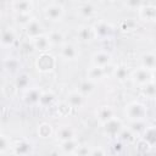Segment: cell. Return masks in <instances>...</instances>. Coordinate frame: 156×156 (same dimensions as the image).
Here are the masks:
<instances>
[{
  "mask_svg": "<svg viewBox=\"0 0 156 156\" xmlns=\"http://www.w3.org/2000/svg\"><path fill=\"white\" fill-rule=\"evenodd\" d=\"M124 115L130 122H140L146 118L147 107L140 101H130L124 107Z\"/></svg>",
  "mask_w": 156,
  "mask_h": 156,
  "instance_id": "6da1fadb",
  "label": "cell"
},
{
  "mask_svg": "<svg viewBox=\"0 0 156 156\" xmlns=\"http://www.w3.org/2000/svg\"><path fill=\"white\" fill-rule=\"evenodd\" d=\"M44 16L51 22H60L65 16V7L61 2L50 1L43 9Z\"/></svg>",
  "mask_w": 156,
  "mask_h": 156,
  "instance_id": "7a4b0ae2",
  "label": "cell"
},
{
  "mask_svg": "<svg viewBox=\"0 0 156 156\" xmlns=\"http://www.w3.org/2000/svg\"><path fill=\"white\" fill-rule=\"evenodd\" d=\"M56 66V58L50 52H41L35 60V67L41 73L51 72Z\"/></svg>",
  "mask_w": 156,
  "mask_h": 156,
  "instance_id": "3957f363",
  "label": "cell"
},
{
  "mask_svg": "<svg viewBox=\"0 0 156 156\" xmlns=\"http://www.w3.org/2000/svg\"><path fill=\"white\" fill-rule=\"evenodd\" d=\"M130 79L133 80L134 84H136L141 88V87L146 85L147 83L152 82V72L140 66L130 72Z\"/></svg>",
  "mask_w": 156,
  "mask_h": 156,
  "instance_id": "277c9868",
  "label": "cell"
},
{
  "mask_svg": "<svg viewBox=\"0 0 156 156\" xmlns=\"http://www.w3.org/2000/svg\"><path fill=\"white\" fill-rule=\"evenodd\" d=\"M124 129V126L122 123V121L118 117H113L110 121L105 122L102 124V130L107 136L115 138V136H119V134L122 133V130Z\"/></svg>",
  "mask_w": 156,
  "mask_h": 156,
  "instance_id": "5b68a950",
  "label": "cell"
},
{
  "mask_svg": "<svg viewBox=\"0 0 156 156\" xmlns=\"http://www.w3.org/2000/svg\"><path fill=\"white\" fill-rule=\"evenodd\" d=\"M23 29H24V33H26V35L29 40H33V39H35L40 35L46 34L43 23L37 18H33Z\"/></svg>",
  "mask_w": 156,
  "mask_h": 156,
  "instance_id": "8992f818",
  "label": "cell"
},
{
  "mask_svg": "<svg viewBox=\"0 0 156 156\" xmlns=\"http://www.w3.org/2000/svg\"><path fill=\"white\" fill-rule=\"evenodd\" d=\"M77 13L83 18H91L98 13V5L93 1H83L79 2L77 6Z\"/></svg>",
  "mask_w": 156,
  "mask_h": 156,
  "instance_id": "52a82bcc",
  "label": "cell"
},
{
  "mask_svg": "<svg viewBox=\"0 0 156 156\" xmlns=\"http://www.w3.org/2000/svg\"><path fill=\"white\" fill-rule=\"evenodd\" d=\"M60 56L65 61H76L79 57V49L76 44L65 43L60 46Z\"/></svg>",
  "mask_w": 156,
  "mask_h": 156,
  "instance_id": "ba28073f",
  "label": "cell"
},
{
  "mask_svg": "<svg viewBox=\"0 0 156 156\" xmlns=\"http://www.w3.org/2000/svg\"><path fill=\"white\" fill-rule=\"evenodd\" d=\"M93 28H94V32H95V35L96 38H100V39H106L108 37L112 35L113 33V26L106 21H98L93 24Z\"/></svg>",
  "mask_w": 156,
  "mask_h": 156,
  "instance_id": "9c48e42d",
  "label": "cell"
},
{
  "mask_svg": "<svg viewBox=\"0 0 156 156\" xmlns=\"http://www.w3.org/2000/svg\"><path fill=\"white\" fill-rule=\"evenodd\" d=\"M111 60H112V56L110 52L104 51V50H99L91 55V66L106 68L111 63Z\"/></svg>",
  "mask_w": 156,
  "mask_h": 156,
  "instance_id": "30bf717a",
  "label": "cell"
},
{
  "mask_svg": "<svg viewBox=\"0 0 156 156\" xmlns=\"http://www.w3.org/2000/svg\"><path fill=\"white\" fill-rule=\"evenodd\" d=\"M44 90H41L39 87H30L23 93V100L27 105H39L40 96Z\"/></svg>",
  "mask_w": 156,
  "mask_h": 156,
  "instance_id": "8fae6325",
  "label": "cell"
},
{
  "mask_svg": "<svg viewBox=\"0 0 156 156\" xmlns=\"http://www.w3.org/2000/svg\"><path fill=\"white\" fill-rule=\"evenodd\" d=\"M76 35H77V39H78L79 41H82V43L91 41V40H94V39L96 38L93 26H89V24L79 26V27L77 28Z\"/></svg>",
  "mask_w": 156,
  "mask_h": 156,
  "instance_id": "7c38bea8",
  "label": "cell"
},
{
  "mask_svg": "<svg viewBox=\"0 0 156 156\" xmlns=\"http://www.w3.org/2000/svg\"><path fill=\"white\" fill-rule=\"evenodd\" d=\"M17 41V32L12 27H5L1 30V45L4 48H11Z\"/></svg>",
  "mask_w": 156,
  "mask_h": 156,
  "instance_id": "4fadbf2b",
  "label": "cell"
},
{
  "mask_svg": "<svg viewBox=\"0 0 156 156\" xmlns=\"http://www.w3.org/2000/svg\"><path fill=\"white\" fill-rule=\"evenodd\" d=\"M95 116H96L98 121H99L101 124H104L105 122H107V121H110L111 118L116 117L115 110H113V107L110 106V105H101V106H99V107L96 108V111H95Z\"/></svg>",
  "mask_w": 156,
  "mask_h": 156,
  "instance_id": "5bb4252c",
  "label": "cell"
},
{
  "mask_svg": "<svg viewBox=\"0 0 156 156\" xmlns=\"http://www.w3.org/2000/svg\"><path fill=\"white\" fill-rule=\"evenodd\" d=\"M12 149L16 156H29L33 151V145L30 141L26 139H21L13 144Z\"/></svg>",
  "mask_w": 156,
  "mask_h": 156,
  "instance_id": "9a60e30c",
  "label": "cell"
},
{
  "mask_svg": "<svg viewBox=\"0 0 156 156\" xmlns=\"http://www.w3.org/2000/svg\"><path fill=\"white\" fill-rule=\"evenodd\" d=\"M85 102V96H83L78 90L69 91L66 96V104L71 108H79L84 105Z\"/></svg>",
  "mask_w": 156,
  "mask_h": 156,
  "instance_id": "2e32d148",
  "label": "cell"
},
{
  "mask_svg": "<svg viewBox=\"0 0 156 156\" xmlns=\"http://www.w3.org/2000/svg\"><path fill=\"white\" fill-rule=\"evenodd\" d=\"M10 6L15 13H30L34 7V2L30 0H16L12 1Z\"/></svg>",
  "mask_w": 156,
  "mask_h": 156,
  "instance_id": "e0dca14e",
  "label": "cell"
},
{
  "mask_svg": "<svg viewBox=\"0 0 156 156\" xmlns=\"http://www.w3.org/2000/svg\"><path fill=\"white\" fill-rule=\"evenodd\" d=\"M143 143L149 147H156V126H147L141 133Z\"/></svg>",
  "mask_w": 156,
  "mask_h": 156,
  "instance_id": "ac0fdd59",
  "label": "cell"
},
{
  "mask_svg": "<svg viewBox=\"0 0 156 156\" xmlns=\"http://www.w3.org/2000/svg\"><path fill=\"white\" fill-rule=\"evenodd\" d=\"M139 16L144 21L156 22V4H144L139 10Z\"/></svg>",
  "mask_w": 156,
  "mask_h": 156,
  "instance_id": "d6986e66",
  "label": "cell"
},
{
  "mask_svg": "<svg viewBox=\"0 0 156 156\" xmlns=\"http://www.w3.org/2000/svg\"><path fill=\"white\" fill-rule=\"evenodd\" d=\"M140 66L149 69V71H155L156 69V54L154 51H147L141 54L140 56Z\"/></svg>",
  "mask_w": 156,
  "mask_h": 156,
  "instance_id": "ffe728a7",
  "label": "cell"
},
{
  "mask_svg": "<svg viewBox=\"0 0 156 156\" xmlns=\"http://www.w3.org/2000/svg\"><path fill=\"white\" fill-rule=\"evenodd\" d=\"M56 139L60 143L76 139V130H74V128H72L69 126H62V127H60L56 130Z\"/></svg>",
  "mask_w": 156,
  "mask_h": 156,
  "instance_id": "44dd1931",
  "label": "cell"
},
{
  "mask_svg": "<svg viewBox=\"0 0 156 156\" xmlns=\"http://www.w3.org/2000/svg\"><path fill=\"white\" fill-rule=\"evenodd\" d=\"M32 43H33L34 49L38 50L40 54H41V52H48V51L50 50V48L52 46L51 43H50V40H49L48 34H44V35H40V37L33 39Z\"/></svg>",
  "mask_w": 156,
  "mask_h": 156,
  "instance_id": "7402d4cb",
  "label": "cell"
},
{
  "mask_svg": "<svg viewBox=\"0 0 156 156\" xmlns=\"http://www.w3.org/2000/svg\"><path fill=\"white\" fill-rule=\"evenodd\" d=\"M106 76V69L102 67H96V66H90L87 71V79L98 83L100 80H102Z\"/></svg>",
  "mask_w": 156,
  "mask_h": 156,
  "instance_id": "603a6c76",
  "label": "cell"
},
{
  "mask_svg": "<svg viewBox=\"0 0 156 156\" xmlns=\"http://www.w3.org/2000/svg\"><path fill=\"white\" fill-rule=\"evenodd\" d=\"M96 87V83H94V82H91V80H89V79H84V80H82L80 83H79V85H78V91L83 95V96H90L94 91H95V88Z\"/></svg>",
  "mask_w": 156,
  "mask_h": 156,
  "instance_id": "cb8c5ba5",
  "label": "cell"
},
{
  "mask_svg": "<svg viewBox=\"0 0 156 156\" xmlns=\"http://www.w3.org/2000/svg\"><path fill=\"white\" fill-rule=\"evenodd\" d=\"M49 37V40L51 43L52 46H62L66 41H65V35L61 30L58 29H52L49 33H46Z\"/></svg>",
  "mask_w": 156,
  "mask_h": 156,
  "instance_id": "d4e9b609",
  "label": "cell"
},
{
  "mask_svg": "<svg viewBox=\"0 0 156 156\" xmlns=\"http://www.w3.org/2000/svg\"><path fill=\"white\" fill-rule=\"evenodd\" d=\"M79 143L76 139H72V140H67V141H62L60 143V149L65 152V154H76L77 149L79 147Z\"/></svg>",
  "mask_w": 156,
  "mask_h": 156,
  "instance_id": "484cf974",
  "label": "cell"
},
{
  "mask_svg": "<svg viewBox=\"0 0 156 156\" xmlns=\"http://www.w3.org/2000/svg\"><path fill=\"white\" fill-rule=\"evenodd\" d=\"M112 74H113V77L118 82H124V80H127V79L130 78V71L126 66H118V67H116L113 69Z\"/></svg>",
  "mask_w": 156,
  "mask_h": 156,
  "instance_id": "4316f807",
  "label": "cell"
},
{
  "mask_svg": "<svg viewBox=\"0 0 156 156\" xmlns=\"http://www.w3.org/2000/svg\"><path fill=\"white\" fill-rule=\"evenodd\" d=\"M15 84L18 89H23V90H27L30 84V77L27 74V73H20L15 80Z\"/></svg>",
  "mask_w": 156,
  "mask_h": 156,
  "instance_id": "83f0119b",
  "label": "cell"
},
{
  "mask_svg": "<svg viewBox=\"0 0 156 156\" xmlns=\"http://www.w3.org/2000/svg\"><path fill=\"white\" fill-rule=\"evenodd\" d=\"M55 99H56V96H55V94L51 90L43 91V94L40 96V100H39V105L41 107H48V106L52 105V102L55 101Z\"/></svg>",
  "mask_w": 156,
  "mask_h": 156,
  "instance_id": "f1b7e54d",
  "label": "cell"
},
{
  "mask_svg": "<svg viewBox=\"0 0 156 156\" xmlns=\"http://www.w3.org/2000/svg\"><path fill=\"white\" fill-rule=\"evenodd\" d=\"M38 135L41 138H49L52 135V127L48 122H43L38 126Z\"/></svg>",
  "mask_w": 156,
  "mask_h": 156,
  "instance_id": "f546056e",
  "label": "cell"
},
{
  "mask_svg": "<svg viewBox=\"0 0 156 156\" xmlns=\"http://www.w3.org/2000/svg\"><path fill=\"white\" fill-rule=\"evenodd\" d=\"M141 93L149 99H155L156 98V83L150 82L146 85L141 87Z\"/></svg>",
  "mask_w": 156,
  "mask_h": 156,
  "instance_id": "4dcf8cb0",
  "label": "cell"
},
{
  "mask_svg": "<svg viewBox=\"0 0 156 156\" xmlns=\"http://www.w3.org/2000/svg\"><path fill=\"white\" fill-rule=\"evenodd\" d=\"M12 146H13V145L11 144V139H10V136L2 133L1 136H0V152H1L2 155H5Z\"/></svg>",
  "mask_w": 156,
  "mask_h": 156,
  "instance_id": "1f68e13d",
  "label": "cell"
},
{
  "mask_svg": "<svg viewBox=\"0 0 156 156\" xmlns=\"http://www.w3.org/2000/svg\"><path fill=\"white\" fill-rule=\"evenodd\" d=\"M34 17L30 15V13H15V21L17 24L22 26L23 28L33 20Z\"/></svg>",
  "mask_w": 156,
  "mask_h": 156,
  "instance_id": "d6a6232c",
  "label": "cell"
},
{
  "mask_svg": "<svg viewBox=\"0 0 156 156\" xmlns=\"http://www.w3.org/2000/svg\"><path fill=\"white\" fill-rule=\"evenodd\" d=\"M4 66H5V68L7 69V71H16L17 68H18V66H20V62H18V60H16L15 57H9L7 60H5L4 61Z\"/></svg>",
  "mask_w": 156,
  "mask_h": 156,
  "instance_id": "836d02e7",
  "label": "cell"
},
{
  "mask_svg": "<svg viewBox=\"0 0 156 156\" xmlns=\"http://www.w3.org/2000/svg\"><path fill=\"white\" fill-rule=\"evenodd\" d=\"M122 141H127V143H129V141H132L133 139H134V133L130 130V128H128V129H123L122 130V133L119 134V136H118Z\"/></svg>",
  "mask_w": 156,
  "mask_h": 156,
  "instance_id": "e575fe53",
  "label": "cell"
},
{
  "mask_svg": "<svg viewBox=\"0 0 156 156\" xmlns=\"http://www.w3.org/2000/svg\"><path fill=\"white\" fill-rule=\"evenodd\" d=\"M144 4L145 2H141V1H138V0H130V1L124 2V6H127L130 10H138L139 11L144 6Z\"/></svg>",
  "mask_w": 156,
  "mask_h": 156,
  "instance_id": "d590c367",
  "label": "cell"
},
{
  "mask_svg": "<svg viewBox=\"0 0 156 156\" xmlns=\"http://www.w3.org/2000/svg\"><path fill=\"white\" fill-rule=\"evenodd\" d=\"M90 151H91V149L88 145H79V147L76 151V155L77 156H89Z\"/></svg>",
  "mask_w": 156,
  "mask_h": 156,
  "instance_id": "8d00e7d4",
  "label": "cell"
},
{
  "mask_svg": "<svg viewBox=\"0 0 156 156\" xmlns=\"http://www.w3.org/2000/svg\"><path fill=\"white\" fill-rule=\"evenodd\" d=\"M89 156H106V154H105V150L101 146H96V147L91 149Z\"/></svg>",
  "mask_w": 156,
  "mask_h": 156,
  "instance_id": "74e56055",
  "label": "cell"
},
{
  "mask_svg": "<svg viewBox=\"0 0 156 156\" xmlns=\"http://www.w3.org/2000/svg\"><path fill=\"white\" fill-rule=\"evenodd\" d=\"M152 82H155V83H156V69H155V71H152Z\"/></svg>",
  "mask_w": 156,
  "mask_h": 156,
  "instance_id": "f35d334b",
  "label": "cell"
},
{
  "mask_svg": "<svg viewBox=\"0 0 156 156\" xmlns=\"http://www.w3.org/2000/svg\"><path fill=\"white\" fill-rule=\"evenodd\" d=\"M154 52H155V54H156V49H155V51H154Z\"/></svg>",
  "mask_w": 156,
  "mask_h": 156,
  "instance_id": "ab89813d",
  "label": "cell"
}]
</instances>
